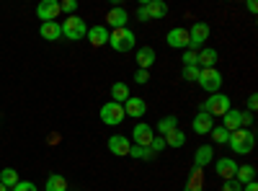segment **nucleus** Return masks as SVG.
Returning <instances> with one entry per match:
<instances>
[{
	"instance_id": "obj_1",
	"label": "nucleus",
	"mask_w": 258,
	"mask_h": 191,
	"mask_svg": "<svg viewBox=\"0 0 258 191\" xmlns=\"http://www.w3.org/2000/svg\"><path fill=\"white\" fill-rule=\"evenodd\" d=\"M227 145L235 155H248L255 147V135H253V130H235V132H230Z\"/></svg>"
},
{
	"instance_id": "obj_2",
	"label": "nucleus",
	"mask_w": 258,
	"mask_h": 191,
	"mask_svg": "<svg viewBox=\"0 0 258 191\" xmlns=\"http://www.w3.org/2000/svg\"><path fill=\"white\" fill-rule=\"evenodd\" d=\"M230 109H232V106H230V98H227L225 93H212V96L202 103V111L209 114L212 119H214V116H225Z\"/></svg>"
},
{
	"instance_id": "obj_3",
	"label": "nucleus",
	"mask_w": 258,
	"mask_h": 191,
	"mask_svg": "<svg viewBox=\"0 0 258 191\" xmlns=\"http://www.w3.org/2000/svg\"><path fill=\"white\" fill-rule=\"evenodd\" d=\"M59 29H62V36H68L70 41H80L85 34H88V26H85V21L80 16H68L59 24Z\"/></svg>"
},
{
	"instance_id": "obj_4",
	"label": "nucleus",
	"mask_w": 258,
	"mask_h": 191,
	"mask_svg": "<svg viewBox=\"0 0 258 191\" xmlns=\"http://www.w3.org/2000/svg\"><path fill=\"white\" fill-rule=\"evenodd\" d=\"M135 41H137V39H135V31H129L126 26L109 31V44H111V49H116V52L135 49Z\"/></svg>"
},
{
	"instance_id": "obj_5",
	"label": "nucleus",
	"mask_w": 258,
	"mask_h": 191,
	"mask_svg": "<svg viewBox=\"0 0 258 191\" xmlns=\"http://www.w3.org/2000/svg\"><path fill=\"white\" fill-rule=\"evenodd\" d=\"M199 86L212 96V93H220V88H222V73L217 70V68H204V70H199Z\"/></svg>"
},
{
	"instance_id": "obj_6",
	"label": "nucleus",
	"mask_w": 258,
	"mask_h": 191,
	"mask_svg": "<svg viewBox=\"0 0 258 191\" xmlns=\"http://www.w3.org/2000/svg\"><path fill=\"white\" fill-rule=\"evenodd\" d=\"M168 13V6L163 0H145V3L137 8V18L140 21H158Z\"/></svg>"
},
{
	"instance_id": "obj_7",
	"label": "nucleus",
	"mask_w": 258,
	"mask_h": 191,
	"mask_svg": "<svg viewBox=\"0 0 258 191\" xmlns=\"http://www.w3.org/2000/svg\"><path fill=\"white\" fill-rule=\"evenodd\" d=\"M207 39H209V26L204 24V21H197V24L188 29V49L191 52H199Z\"/></svg>"
},
{
	"instance_id": "obj_8",
	"label": "nucleus",
	"mask_w": 258,
	"mask_h": 191,
	"mask_svg": "<svg viewBox=\"0 0 258 191\" xmlns=\"http://www.w3.org/2000/svg\"><path fill=\"white\" fill-rule=\"evenodd\" d=\"M98 116H101L103 124L116 126V124L124 121V106H121V103H114V101H111V103H103L101 111H98Z\"/></svg>"
},
{
	"instance_id": "obj_9",
	"label": "nucleus",
	"mask_w": 258,
	"mask_h": 191,
	"mask_svg": "<svg viewBox=\"0 0 258 191\" xmlns=\"http://www.w3.org/2000/svg\"><path fill=\"white\" fill-rule=\"evenodd\" d=\"M165 41H168V47H173V49H188V29H183V26L170 29Z\"/></svg>"
},
{
	"instance_id": "obj_10",
	"label": "nucleus",
	"mask_w": 258,
	"mask_h": 191,
	"mask_svg": "<svg viewBox=\"0 0 258 191\" xmlns=\"http://www.w3.org/2000/svg\"><path fill=\"white\" fill-rule=\"evenodd\" d=\"M121 106H124V116H132V119H142L147 111V103L142 98H135V96H129Z\"/></svg>"
},
{
	"instance_id": "obj_11",
	"label": "nucleus",
	"mask_w": 258,
	"mask_h": 191,
	"mask_svg": "<svg viewBox=\"0 0 258 191\" xmlns=\"http://www.w3.org/2000/svg\"><path fill=\"white\" fill-rule=\"evenodd\" d=\"M36 16L44 21H57V16H59V3L57 0H41V3L36 6Z\"/></svg>"
},
{
	"instance_id": "obj_12",
	"label": "nucleus",
	"mask_w": 258,
	"mask_h": 191,
	"mask_svg": "<svg viewBox=\"0 0 258 191\" xmlns=\"http://www.w3.org/2000/svg\"><path fill=\"white\" fill-rule=\"evenodd\" d=\"M153 137H155V132H153V126H150V124H142V121L135 124V132H132L135 145H140V147H150Z\"/></svg>"
},
{
	"instance_id": "obj_13",
	"label": "nucleus",
	"mask_w": 258,
	"mask_h": 191,
	"mask_svg": "<svg viewBox=\"0 0 258 191\" xmlns=\"http://www.w3.org/2000/svg\"><path fill=\"white\" fill-rule=\"evenodd\" d=\"M129 147H132V140H129V137H124V135L109 137V150H111V155L126 158V155H129Z\"/></svg>"
},
{
	"instance_id": "obj_14",
	"label": "nucleus",
	"mask_w": 258,
	"mask_h": 191,
	"mask_svg": "<svg viewBox=\"0 0 258 191\" xmlns=\"http://www.w3.org/2000/svg\"><path fill=\"white\" fill-rule=\"evenodd\" d=\"M214 171H217V176L222 181H232L235 173H238V163H235L232 158H220L217 165H214Z\"/></svg>"
},
{
	"instance_id": "obj_15",
	"label": "nucleus",
	"mask_w": 258,
	"mask_h": 191,
	"mask_svg": "<svg viewBox=\"0 0 258 191\" xmlns=\"http://www.w3.org/2000/svg\"><path fill=\"white\" fill-rule=\"evenodd\" d=\"M217 49H212V47H202L199 52H197V68L199 70H204V68H214L217 65Z\"/></svg>"
},
{
	"instance_id": "obj_16",
	"label": "nucleus",
	"mask_w": 258,
	"mask_h": 191,
	"mask_svg": "<svg viewBox=\"0 0 258 191\" xmlns=\"http://www.w3.org/2000/svg\"><path fill=\"white\" fill-rule=\"evenodd\" d=\"M194 132L197 135H209L212 132V126H214V119L209 116V114H204V111H199L197 116H194Z\"/></svg>"
},
{
	"instance_id": "obj_17",
	"label": "nucleus",
	"mask_w": 258,
	"mask_h": 191,
	"mask_svg": "<svg viewBox=\"0 0 258 191\" xmlns=\"http://www.w3.org/2000/svg\"><path fill=\"white\" fill-rule=\"evenodd\" d=\"M214 160V150H212V145H202L197 153H194V168H204Z\"/></svg>"
},
{
	"instance_id": "obj_18",
	"label": "nucleus",
	"mask_w": 258,
	"mask_h": 191,
	"mask_svg": "<svg viewBox=\"0 0 258 191\" xmlns=\"http://www.w3.org/2000/svg\"><path fill=\"white\" fill-rule=\"evenodd\" d=\"M91 39V44L93 47H103V44H109V29L106 26H93V29H88V34H85Z\"/></svg>"
},
{
	"instance_id": "obj_19",
	"label": "nucleus",
	"mask_w": 258,
	"mask_h": 191,
	"mask_svg": "<svg viewBox=\"0 0 258 191\" xmlns=\"http://www.w3.org/2000/svg\"><path fill=\"white\" fill-rule=\"evenodd\" d=\"M153 62H155V49L153 47H140L137 49V65H140V70H150V68H153Z\"/></svg>"
},
{
	"instance_id": "obj_20",
	"label": "nucleus",
	"mask_w": 258,
	"mask_h": 191,
	"mask_svg": "<svg viewBox=\"0 0 258 191\" xmlns=\"http://www.w3.org/2000/svg\"><path fill=\"white\" fill-rule=\"evenodd\" d=\"M39 34H41V39H47V41H57L62 36V29H59L57 21H47V24H41Z\"/></svg>"
},
{
	"instance_id": "obj_21",
	"label": "nucleus",
	"mask_w": 258,
	"mask_h": 191,
	"mask_svg": "<svg viewBox=\"0 0 258 191\" xmlns=\"http://www.w3.org/2000/svg\"><path fill=\"white\" fill-rule=\"evenodd\" d=\"M126 18H129V16H126V11H124V8H119V6H116V8H111V11H109V16H106L109 26H114V29H124V26H126Z\"/></svg>"
},
{
	"instance_id": "obj_22",
	"label": "nucleus",
	"mask_w": 258,
	"mask_h": 191,
	"mask_svg": "<svg viewBox=\"0 0 258 191\" xmlns=\"http://www.w3.org/2000/svg\"><path fill=\"white\" fill-rule=\"evenodd\" d=\"M222 126L227 132H235V130H243L240 126V111L238 109H230L225 116H222Z\"/></svg>"
},
{
	"instance_id": "obj_23",
	"label": "nucleus",
	"mask_w": 258,
	"mask_h": 191,
	"mask_svg": "<svg viewBox=\"0 0 258 191\" xmlns=\"http://www.w3.org/2000/svg\"><path fill=\"white\" fill-rule=\"evenodd\" d=\"M202 183H204V168H191L188 181H186V188H188V191H202Z\"/></svg>"
},
{
	"instance_id": "obj_24",
	"label": "nucleus",
	"mask_w": 258,
	"mask_h": 191,
	"mask_svg": "<svg viewBox=\"0 0 258 191\" xmlns=\"http://www.w3.org/2000/svg\"><path fill=\"white\" fill-rule=\"evenodd\" d=\"M235 181H238L240 186L255 181V165H238V173H235Z\"/></svg>"
},
{
	"instance_id": "obj_25",
	"label": "nucleus",
	"mask_w": 258,
	"mask_h": 191,
	"mask_svg": "<svg viewBox=\"0 0 258 191\" xmlns=\"http://www.w3.org/2000/svg\"><path fill=\"white\" fill-rule=\"evenodd\" d=\"M44 191H68V178L59 173H52L44 183Z\"/></svg>"
},
{
	"instance_id": "obj_26",
	"label": "nucleus",
	"mask_w": 258,
	"mask_h": 191,
	"mask_svg": "<svg viewBox=\"0 0 258 191\" xmlns=\"http://www.w3.org/2000/svg\"><path fill=\"white\" fill-rule=\"evenodd\" d=\"M163 140H165V147H181V145L186 142V132L176 126V130H170Z\"/></svg>"
},
{
	"instance_id": "obj_27",
	"label": "nucleus",
	"mask_w": 258,
	"mask_h": 191,
	"mask_svg": "<svg viewBox=\"0 0 258 191\" xmlns=\"http://www.w3.org/2000/svg\"><path fill=\"white\" fill-rule=\"evenodd\" d=\"M126 98H129L126 83H114V86H111V101H114V103H124Z\"/></svg>"
},
{
	"instance_id": "obj_28",
	"label": "nucleus",
	"mask_w": 258,
	"mask_h": 191,
	"mask_svg": "<svg viewBox=\"0 0 258 191\" xmlns=\"http://www.w3.org/2000/svg\"><path fill=\"white\" fill-rule=\"evenodd\" d=\"M209 135H212V140H214V145H227V140H230V132L225 130V126H222V124H214Z\"/></svg>"
},
{
	"instance_id": "obj_29",
	"label": "nucleus",
	"mask_w": 258,
	"mask_h": 191,
	"mask_svg": "<svg viewBox=\"0 0 258 191\" xmlns=\"http://www.w3.org/2000/svg\"><path fill=\"white\" fill-rule=\"evenodd\" d=\"M155 153L150 150V147H140V145H132L129 147V158H135V160H150Z\"/></svg>"
},
{
	"instance_id": "obj_30",
	"label": "nucleus",
	"mask_w": 258,
	"mask_h": 191,
	"mask_svg": "<svg viewBox=\"0 0 258 191\" xmlns=\"http://www.w3.org/2000/svg\"><path fill=\"white\" fill-rule=\"evenodd\" d=\"M18 181H21V178H18V173L13 171V168H3V171H0V183H3V186L13 188Z\"/></svg>"
},
{
	"instance_id": "obj_31",
	"label": "nucleus",
	"mask_w": 258,
	"mask_h": 191,
	"mask_svg": "<svg viewBox=\"0 0 258 191\" xmlns=\"http://www.w3.org/2000/svg\"><path fill=\"white\" fill-rule=\"evenodd\" d=\"M176 126H178V119L176 116H165V119L158 121V132H160V137H165L170 130H176Z\"/></svg>"
},
{
	"instance_id": "obj_32",
	"label": "nucleus",
	"mask_w": 258,
	"mask_h": 191,
	"mask_svg": "<svg viewBox=\"0 0 258 191\" xmlns=\"http://www.w3.org/2000/svg\"><path fill=\"white\" fill-rule=\"evenodd\" d=\"M183 80L197 83V80H199V68H197V65H188V68H183Z\"/></svg>"
},
{
	"instance_id": "obj_33",
	"label": "nucleus",
	"mask_w": 258,
	"mask_h": 191,
	"mask_svg": "<svg viewBox=\"0 0 258 191\" xmlns=\"http://www.w3.org/2000/svg\"><path fill=\"white\" fill-rule=\"evenodd\" d=\"M75 8H78V3L75 0H64V3H59V13H75Z\"/></svg>"
},
{
	"instance_id": "obj_34",
	"label": "nucleus",
	"mask_w": 258,
	"mask_h": 191,
	"mask_svg": "<svg viewBox=\"0 0 258 191\" xmlns=\"http://www.w3.org/2000/svg\"><path fill=\"white\" fill-rule=\"evenodd\" d=\"M150 150L153 153H160V150H165V140L158 135V137H153V142H150Z\"/></svg>"
},
{
	"instance_id": "obj_35",
	"label": "nucleus",
	"mask_w": 258,
	"mask_h": 191,
	"mask_svg": "<svg viewBox=\"0 0 258 191\" xmlns=\"http://www.w3.org/2000/svg\"><path fill=\"white\" fill-rule=\"evenodd\" d=\"M11 191H36V186H34L31 181H18Z\"/></svg>"
},
{
	"instance_id": "obj_36",
	"label": "nucleus",
	"mask_w": 258,
	"mask_h": 191,
	"mask_svg": "<svg viewBox=\"0 0 258 191\" xmlns=\"http://www.w3.org/2000/svg\"><path fill=\"white\" fill-rule=\"evenodd\" d=\"M135 83H140V86H145V83H150V73H147V70H140V68H137V73H135Z\"/></svg>"
},
{
	"instance_id": "obj_37",
	"label": "nucleus",
	"mask_w": 258,
	"mask_h": 191,
	"mask_svg": "<svg viewBox=\"0 0 258 191\" xmlns=\"http://www.w3.org/2000/svg\"><path fill=\"white\" fill-rule=\"evenodd\" d=\"M188 65H197V52H191V49L183 52V68H188Z\"/></svg>"
},
{
	"instance_id": "obj_38",
	"label": "nucleus",
	"mask_w": 258,
	"mask_h": 191,
	"mask_svg": "<svg viewBox=\"0 0 258 191\" xmlns=\"http://www.w3.org/2000/svg\"><path fill=\"white\" fill-rule=\"evenodd\" d=\"M250 124H253V114L250 111H240V126H243V130H248Z\"/></svg>"
},
{
	"instance_id": "obj_39",
	"label": "nucleus",
	"mask_w": 258,
	"mask_h": 191,
	"mask_svg": "<svg viewBox=\"0 0 258 191\" xmlns=\"http://www.w3.org/2000/svg\"><path fill=\"white\" fill-rule=\"evenodd\" d=\"M222 191H243V186H240L238 181H235V178H232V181H225V186H222Z\"/></svg>"
},
{
	"instance_id": "obj_40",
	"label": "nucleus",
	"mask_w": 258,
	"mask_h": 191,
	"mask_svg": "<svg viewBox=\"0 0 258 191\" xmlns=\"http://www.w3.org/2000/svg\"><path fill=\"white\" fill-rule=\"evenodd\" d=\"M255 109H258V96H255V93H250V98H248V111L253 114Z\"/></svg>"
},
{
	"instance_id": "obj_41",
	"label": "nucleus",
	"mask_w": 258,
	"mask_h": 191,
	"mask_svg": "<svg viewBox=\"0 0 258 191\" xmlns=\"http://www.w3.org/2000/svg\"><path fill=\"white\" fill-rule=\"evenodd\" d=\"M243 191H258V183H255V181H250V183H245V186H243Z\"/></svg>"
},
{
	"instance_id": "obj_42",
	"label": "nucleus",
	"mask_w": 258,
	"mask_h": 191,
	"mask_svg": "<svg viewBox=\"0 0 258 191\" xmlns=\"http://www.w3.org/2000/svg\"><path fill=\"white\" fill-rule=\"evenodd\" d=\"M248 11H250V13L258 11V3H255V0H248Z\"/></svg>"
},
{
	"instance_id": "obj_43",
	"label": "nucleus",
	"mask_w": 258,
	"mask_h": 191,
	"mask_svg": "<svg viewBox=\"0 0 258 191\" xmlns=\"http://www.w3.org/2000/svg\"><path fill=\"white\" fill-rule=\"evenodd\" d=\"M0 191H11V188H8V186H3V183H0Z\"/></svg>"
},
{
	"instance_id": "obj_44",
	"label": "nucleus",
	"mask_w": 258,
	"mask_h": 191,
	"mask_svg": "<svg viewBox=\"0 0 258 191\" xmlns=\"http://www.w3.org/2000/svg\"><path fill=\"white\" fill-rule=\"evenodd\" d=\"M183 191H188V188H183Z\"/></svg>"
}]
</instances>
